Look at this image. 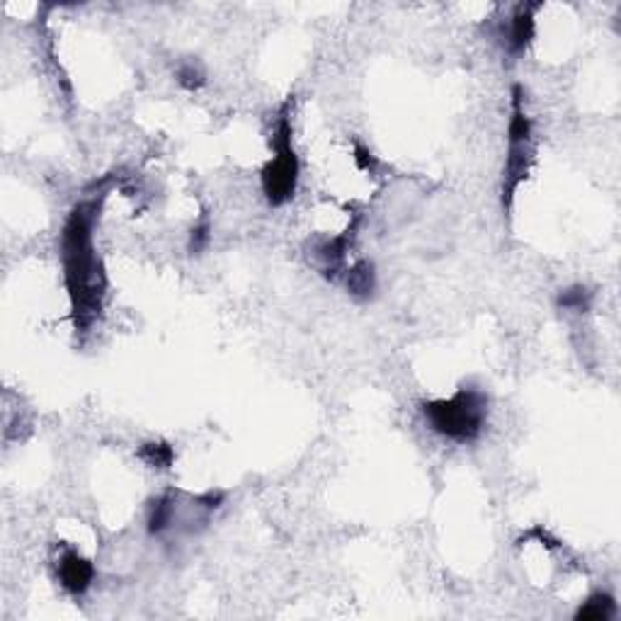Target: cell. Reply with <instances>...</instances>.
Segmentation results:
<instances>
[{"instance_id": "7", "label": "cell", "mask_w": 621, "mask_h": 621, "mask_svg": "<svg viewBox=\"0 0 621 621\" xmlns=\"http://www.w3.org/2000/svg\"><path fill=\"white\" fill-rule=\"evenodd\" d=\"M345 286L352 299L369 301L377 292V270L371 260H357L345 270Z\"/></svg>"}, {"instance_id": "12", "label": "cell", "mask_w": 621, "mask_h": 621, "mask_svg": "<svg viewBox=\"0 0 621 621\" xmlns=\"http://www.w3.org/2000/svg\"><path fill=\"white\" fill-rule=\"evenodd\" d=\"M177 83L185 91H199L207 83V70L199 61H182L177 69Z\"/></svg>"}, {"instance_id": "5", "label": "cell", "mask_w": 621, "mask_h": 621, "mask_svg": "<svg viewBox=\"0 0 621 621\" xmlns=\"http://www.w3.org/2000/svg\"><path fill=\"white\" fill-rule=\"evenodd\" d=\"M57 580L73 597H80L95 583V565L76 549H63L57 561Z\"/></svg>"}, {"instance_id": "3", "label": "cell", "mask_w": 621, "mask_h": 621, "mask_svg": "<svg viewBox=\"0 0 621 621\" xmlns=\"http://www.w3.org/2000/svg\"><path fill=\"white\" fill-rule=\"evenodd\" d=\"M534 126L527 112L522 85H512L509 92V122H508V154L503 166V209H509L515 202L517 189L530 177L534 166Z\"/></svg>"}, {"instance_id": "1", "label": "cell", "mask_w": 621, "mask_h": 621, "mask_svg": "<svg viewBox=\"0 0 621 621\" xmlns=\"http://www.w3.org/2000/svg\"><path fill=\"white\" fill-rule=\"evenodd\" d=\"M102 199H83L66 217L61 230L63 282L69 292L70 318L76 333L85 336L102 316L107 294V274L95 252V224Z\"/></svg>"}, {"instance_id": "8", "label": "cell", "mask_w": 621, "mask_h": 621, "mask_svg": "<svg viewBox=\"0 0 621 621\" xmlns=\"http://www.w3.org/2000/svg\"><path fill=\"white\" fill-rule=\"evenodd\" d=\"M175 509H177V493H163L161 498H155L146 519V530L151 537H163L166 531L173 530Z\"/></svg>"}, {"instance_id": "13", "label": "cell", "mask_w": 621, "mask_h": 621, "mask_svg": "<svg viewBox=\"0 0 621 621\" xmlns=\"http://www.w3.org/2000/svg\"><path fill=\"white\" fill-rule=\"evenodd\" d=\"M211 243V221L207 214H202V219L192 226L189 230V241H187V252L189 255H202Z\"/></svg>"}, {"instance_id": "6", "label": "cell", "mask_w": 621, "mask_h": 621, "mask_svg": "<svg viewBox=\"0 0 621 621\" xmlns=\"http://www.w3.org/2000/svg\"><path fill=\"white\" fill-rule=\"evenodd\" d=\"M537 10L539 5L522 3V5L515 7V13L509 15L508 27H503L500 37H503L505 49L512 57H522L534 35H537Z\"/></svg>"}, {"instance_id": "14", "label": "cell", "mask_w": 621, "mask_h": 621, "mask_svg": "<svg viewBox=\"0 0 621 621\" xmlns=\"http://www.w3.org/2000/svg\"><path fill=\"white\" fill-rule=\"evenodd\" d=\"M355 163L362 173H374V168H377V158H374V154H371L369 148H364L362 144H357L355 146Z\"/></svg>"}, {"instance_id": "9", "label": "cell", "mask_w": 621, "mask_h": 621, "mask_svg": "<svg viewBox=\"0 0 621 621\" xmlns=\"http://www.w3.org/2000/svg\"><path fill=\"white\" fill-rule=\"evenodd\" d=\"M616 616V602L607 593H593L575 612V621H609Z\"/></svg>"}, {"instance_id": "4", "label": "cell", "mask_w": 621, "mask_h": 621, "mask_svg": "<svg viewBox=\"0 0 621 621\" xmlns=\"http://www.w3.org/2000/svg\"><path fill=\"white\" fill-rule=\"evenodd\" d=\"M274 155L265 163L260 173V185L270 207H284L292 202L299 187V155L294 151V126H292V100L280 107V117L273 132Z\"/></svg>"}, {"instance_id": "2", "label": "cell", "mask_w": 621, "mask_h": 621, "mask_svg": "<svg viewBox=\"0 0 621 621\" xmlns=\"http://www.w3.org/2000/svg\"><path fill=\"white\" fill-rule=\"evenodd\" d=\"M420 412L433 433L454 444H471L488 425V396L478 386H461L449 398L423 401Z\"/></svg>"}, {"instance_id": "10", "label": "cell", "mask_w": 621, "mask_h": 621, "mask_svg": "<svg viewBox=\"0 0 621 621\" xmlns=\"http://www.w3.org/2000/svg\"><path fill=\"white\" fill-rule=\"evenodd\" d=\"M136 456H139L148 468H155V471H168L175 464V449L173 444L163 440H151L146 444H141L136 449Z\"/></svg>"}, {"instance_id": "11", "label": "cell", "mask_w": 621, "mask_h": 621, "mask_svg": "<svg viewBox=\"0 0 621 621\" xmlns=\"http://www.w3.org/2000/svg\"><path fill=\"white\" fill-rule=\"evenodd\" d=\"M593 304V292L583 284L568 286V289H561L559 294V308L563 311H575V314H583Z\"/></svg>"}]
</instances>
